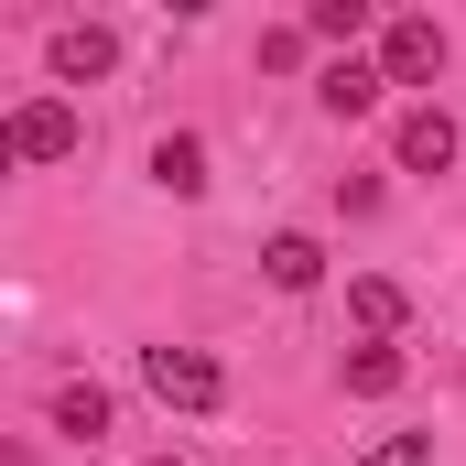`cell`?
Masks as SVG:
<instances>
[{
  "instance_id": "cell-13",
  "label": "cell",
  "mask_w": 466,
  "mask_h": 466,
  "mask_svg": "<svg viewBox=\"0 0 466 466\" xmlns=\"http://www.w3.org/2000/svg\"><path fill=\"white\" fill-rule=\"evenodd\" d=\"M358 466H434V434H390V445H369Z\"/></svg>"
},
{
  "instance_id": "cell-3",
  "label": "cell",
  "mask_w": 466,
  "mask_h": 466,
  "mask_svg": "<svg viewBox=\"0 0 466 466\" xmlns=\"http://www.w3.org/2000/svg\"><path fill=\"white\" fill-rule=\"evenodd\" d=\"M456 152H466V130H456V109H401V130H390V163L401 174H456Z\"/></svg>"
},
{
  "instance_id": "cell-9",
  "label": "cell",
  "mask_w": 466,
  "mask_h": 466,
  "mask_svg": "<svg viewBox=\"0 0 466 466\" xmlns=\"http://www.w3.org/2000/svg\"><path fill=\"white\" fill-rule=\"evenodd\" d=\"M152 185H163V196H207V141H196V130H163V141H152Z\"/></svg>"
},
{
  "instance_id": "cell-12",
  "label": "cell",
  "mask_w": 466,
  "mask_h": 466,
  "mask_svg": "<svg viewBox=\"0 0 466 466\" xmlns=\"http://www.w3.org/2000/svg\"><path fill=\"white\" fill-rule=\"evenodd\" d=\"M304 33H315V44H358V33H369V0H315Z\"/></svg>"
},
{
  "instance_id": "cell-7",
  "label": "cell",
  "mask_w": 466,
  "mask_h": 466,
  "mask_svg": "<svg viewBox=\"0 0 466 466\" xmlns=\"http://www.w3.org/2000/svg\"><path fill=\"white\" fill-rule=\"evenodd\" d=\"M260 282H271V293H315V282H326V238L282 228L271 249H260Z\"/></svg>"
},
{
  "instance_id": "cell-10",
  "label": "cell",
  "mask_w": 466,
  "mask_h": 466,
  "mask_svg": "<svg viewBox=\"0 0 466 466\" xmlns=\"http://www.w3.org/2000/svg\"><path fill=\"white\" fill-rule=\"evenodd\" d=\"M337 380H348V401H390L412 369H401V348H348V369H337Z\"/></svg>"
},
{
  "instance_id": "cell-2",
  "label": "cell",
  "mask_w": 466,
  "mask_h": 466,
  "mask_svg": "<svg viewBox=\"0 0 466 466\" xmlns=\"http://www.w3.org/2000/svg\"><path fill=\"white\" fill-rule=\"evenodd\" d=\"M380 76H390V87H434V76H445V22H434V11H401V22L380 33Z\"/></svg>"
},
{
  "instance_id": "cell-4",
  "label": "cell",
  "mask_w": 466,
  "mask_h": 466,
  "mask_svg": "<svg viewBox=\"0 0 466 466\" xmlns=\"http://www.w3.org/2000/svg\"><path fill=\"white\" fill-rule=\"evenodd\" d=\"M0 152H11V163H66V152H76V109H66V98H22L11 130H0Z\"/></svg>"
},
{
  "instance_id": "cell-11",
  "label": "cell",
  "mask_w": 466,
  "mask_h": 466,
  "mask_svg": "<svg viewBox=\"0 0 466 466\" xmlns=\"http://www.w3.org/2000/svg\"><path fill=\"white\" fill-rule=\"evenodd\" d=\"M55 434H76V445L109 434V390H98V380H66V390H55Z\"/></svg>"
},
{
  "instance_id": "cell-5",
  "label": "cell",
  "mask_w": 466,
  "mask_h": 466,
  "mask_svg": "<svg viewBox=\"0 0 466 466\" xmlns=\"http://www.w3.org/2000/svg\"><path fill=\"white\" fill-rule=\"evenodd\" d=\"M44 66H55V87H87V76L119 66V33H109V22H66V33L44 44Z\"/></svg>"
},
{
  "instance_id": "cell-8",
  "label": "cell",
  "mask_w": 466,
  "mask_h": 466,
  "mask_svg": "<svg viewBox=\"0 0 466 466\" xmlns=\"http://www.w3.org/2000/svg\"><path fill=\"white\" fill-rule=\"evenodd\" d=\"M348 315H358V337L380 348V337H401V315H412V293H401L390 271H358V282H348Z\"/></svg>"
},
{
  "instance_id": "cell-1",
  "label": "cell",
  "mask_w": 466,
  "mask_h": 466,
  "mask_svg": "<svg viewBox=\"0 0 466 466\" xmlns=\"http://www.w3.org/2000/svg\"><path fill=\"white\" fill-rule=\"evenodd\" d=\"M141 390H152L163 412H218V401H228V369L207 348H141Z\"/></svg>"
},
{
  "instance_id": "cell-14",
  "label": "cell",
  "mask_w": 466,
  "mask_h": 466,
  "mask_svg": "<svg viewBox=\"0 0 466 466\" xmlns=\"http://www.w3.org/2000/svg\"><path fill=\"white\" fill-rule=\"evenodd\" d=\"M337 218H380V174H337Z\"/></svg>"
},
{
  "instance_id": "cell-6",
  "label": "cell",
  "mask_w": 466,
  "mask_h": 466,
  "mask_svg": "<svg viewBox=\"0 0 466 466\" xmlns=\"http://www.w3.org/2000/svg\"><path fill=\"white\" fill-rule=\"evenodd\" d=\"M380 87H390L380 66H358V55H337V66L315 76V109H326V119H369V109H380Z\"/></svg>"
}]
</instances>
